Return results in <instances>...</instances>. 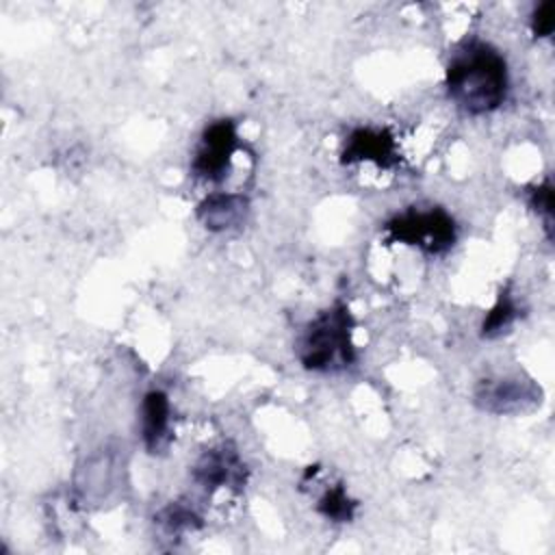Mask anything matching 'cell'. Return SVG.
Segmentation results:
<instances>
[{"label": "cell", "instance_id": "cell-11", "mask_svg": "<svg viewBox=\"0 0 555 555\" xmlns=\"http://www.w3.org/2000/svg\"><path fill=\"white\" fill-rule=\"evenodd\" d=\"M156 522L171 535L202 527V516L182 501H171L156 514Z\"/></svg>", "mask_w": 555, "mask_h": 555}, {"label": "cell", "instance_id": "cell-8", "mask_svg": "<svg viewBox=\"0 0 555 555\" xmlns=\"http://www.w3.org/2000/svg\"><path fill=\"white\" fill-rule=\"evenodd\" d=\"M249 202L241 193H210L197 204V221L210 232H225L243 223Z\"/></svg>", "mask_w": 555, "mask_h": 555}, {"label": "cell", "instance_id": "cell-1", "mask_svg": "<svg viewBox=\"0 0 555 555\" xmlns=\"http://www.w3.org/2000/svg\"><path fill=\"white\" fill-rule=\"evenodd\" d=\"M444 87L449 98L464 113H492L505 102L507 95V61L494 46L486 41H464L449 56L444 69Z\"/></svg>", "mask_w": 555, "mask_h": 555}, {"label": "cell", "instance_id": "cell-12", "mask_svg": "<svg viewBox=\"0 0 555 555\" xmlns=\"http://www.w3.org/2000/svg\"><path fill=\"white\" fill-rule=\"evenodd\" d=\"M356 507L358 503L347 494L343 483H336L330 490H325L317 503V512L332 522H349L356 514Z\"/></svg>", "mask_w": 555, "mask_h": 555}, {"label": "cell", "instance_id": "cell-2", "mask_svg": "<svg viewBox=\"0 0 555 555\" xmlns=\"http://www.w3.org/2000/svg\"><path fill=\"white\" fill-rule=\"evenodd\" d=\"M353 319L345 304L319 312L299 338V360L310 371H338L356 362Z\"/></svg>", "mask_w": 555, "mask_h": 555}, {"label": "cell", "instance_id": "cell-5", "mask_svg": "<svg viewBox=\"0 0 555 555\" xmlns=\"http://www.w3.org/2000/svg\"><path fill=\"white\" fill-rule=\"evenodd\" d=\"M193 479L206 492L219 488H241L245 483V464L230 447H219L202 453L193 466Z\"/></svg>", "mask_w": 555, "mask_h": 555}, {"label": "cell", "instance_id": "cell-14", "mask_svg": "<svg viewBox=\"0 0 555 555\" xmlns=\"http://www.w3.org/2000/svg\"><path fill=\"white\" fill-rule=\"evenodd\" d=\"M555 28V4L551 0L540 2L531 13V33L540 39L551 37Z\"/></svg>", "mask_w": 555, "mask_h": 555}, {"label": "cell", "instance_id": "cell-3", "mask_svg": "<svg viewBox=\"0 0 555 555\" xmlns=\"http://www.w3.org/2000/svg\"><path fill=\"white\" fill-rule=\"evenodd\" d=\"M384 230L388 232L390 241L418 247L421 251L431 256L449 251L457 238L455 221L442 208H410L386 221Z\"/></svg>", "mask_w": 555, "mask_h": 555}, {"label": "cell", "instance_id": "cell-9", "mask_svg": "<svg viewBox=\"0 0 555 555\" xmlns=\"http://www.w3.org/2000/svg\"><path fill=\"white\" fill-rule=\"evenodd\" d=\"M171 405L163 390H150L141 403V438L150 453L163 447L169 436Z\"/></svg>", "mask_w": 555, "mask_h": 555}, {"label": "cell", "instance_id": "cell-7", "mask_svg": "<svg viewBox=\"0 0 555 555\" xmlns=\"http://www.w3.org/2000/svg\"><path fill=\"white\" fill-rule=\"evenodd\" d=\"M397 143L386 128H356L343 147L340 160L351 163H375L379 167H390L397 163Z\"/></svg>", "mask_w": 555, "mask_h": 555}, {"label": "cell", "instance_id": "cell-4", "mask_svg": "<svg viewBox=\"0 0 555 555\" xmlns=\"http://www.w3.org/2000/svg\"><path fill=\"white\" fill-rule=\"evenodd\" d=\"M236 147L238 134L236 124L232 119H217L208 124L202 132L199 145L191 163L193 176L206 182H217L225 178Z\"/></svg>", "mask_w": 555, "mask_h": 555}, {"label": "cell", "instance_id": "cell-13", "mask_svg": "<svg viewBox=\"0 0 555 555\" xmlns=\"http://www.w3.org/2000/svg\"><path fill=\"white\" fill-rule=\"evenodd\" d=\"M529 204H531V208H533L540 217H544V223H546V230H548V236H551V221H553V184H551L548 178L529 191Z\"/></svg>", "mask_w": 555, "mask_h": 555}, {"label": "cell", "instance_id": "cell-10", "mask_svg": "<svg viewBox=\"0 0 555 555\" xmlns=\"http://www.w3.org/2000/svg\"><path fill=\"white\" fill-rule=\"evenodd\" d=\"M518 317V306L514 301V295L505 288L496 297L494 306L488 310V314L481 321V336L483 338H496L501 336Z\"/></svg>", "mask_w": 555, "mask_h": 555}, {"label": "cell", "instance_id": "cell-6", "mask_svg": "<svg viewBox=\"0 0 555 555\" xmlns=\"http://www.w3.org/2000/svg\"><path fill=\"white\" fill-rule=\"evenodd\" d=\"M535 399L540 401V390L520 379H483L475 390L477 405L494 414L520 412Z\"/></svg>", "mask_w": 555, "mask_h": 555}]
</instances>
